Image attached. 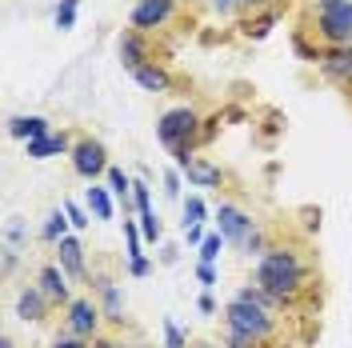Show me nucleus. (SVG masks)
Segmentation results:
<instances>
[{
  "mask_svg": "<svg viewBox=\"0 0 352 348\" xmlns=\"http://www.w3.org/2000/svg\"><path fill=\"white\" fill-rule=\"evenodd\" d=\"M256 288L272 292L276 301H292L305 288V261L292 248H268L256 261Z\"/></svg>",
  "mask_w": 352,
  "mask_h": 348,
  "instance_id": "nucleus-1",
  "label": "nucleus"
},
{
  "mask_svg": "<svg viewBox=\"0 0 352 348\" xmlns=\"http://www.w3.org/2000/svg\"><path fill=\"white\" fill-rule=\"evenodd\" d=\"M200 129V116L188 105H180V109H168L160 120H156V140L176 156V168H188L197 156H192V136Z\"/></svg>",
  "mask_w": 352,
  "mask_h": 348,
  "instance_id": "nucleus-2",
  "label": "nucleus"
},
{
  "mask_svg": "<svg viewBox=\"0 0 352 348\" xmlns=\"http://www.w3.org/2000/svg\"><path fill=\"white\" fill-rule=\"evenodd\" d=\"M224 328H236L244 336H252L256 345H264L268 336H272V312L256 301H244V296H232L228 308H224Z\"/></svg>",
  "mask_w": 352,
  "mask_h": 348,
  "instance_id": "nucleus-3",
  "label": "nucleus"
},
{
  "mask_svg": "<svg viewBox=\"0 0 352 348\" xmlns=\"http://www.w3.org/2000/svg\"><path fill=\"white\" fill-rule=\"evenodd\" d=\"M316 36L329 44V48L352 44V0L329 4V8H316Z\"/></svg>",
  "mask_w": 352,
  "mask_h": 348,
  "instance_id": "nucleus-4",
  "label": "nucleus"
},
{
  "mask_svg": "<svg viewBox=\"0 0 352 348\" xmlns=\"http://www.w3.org/2000/svg\"><path fill=\"white\" fill-rule=\"evenodd\" d=\"M176 12V0H136L129 12L132 32H153V28H164Z\"/></svg>",
  "mask_w": 352,
  "mask_h": 348,
  "instance_id": "nucleus-5",
  "label": "nucleus"
},
{
  "mask_svg": "<svg viewBox=\"0 0 352 348\" xmlns=\"http://www.w3.org/2000/svg\"><path fill=\"white\" fill-rule=\"evenodd\" d=\"M217 232L228 244H244V240L256 232V220L248 217L244 208H236V204H220L217 208Z\"/></svg>",
  "mask_w": 352,
  "mask_h": 348,
  "instance_id": "nucleus-6",
  "label": "nucleus"
},
{
  "mask_svg": "<svg viewBox=\"0 0 352 348\" xmlns=\"http://www.w3.org/2000/svg\"><path fill=\"white\" fill-rule=\"evenodd\" d=\"M72 173L85 176V180H96L100 173H109V153L100 140H80L72 144Z\"/></svg>",
  "mask_w": 352,
  "mask_h": 348,
  "instance_id": "nucleus-7",
  "label": "nucleus"
},
{
  "mask_svg": "<svg viewBox=\"0 0 352 348\" xmlns=\"http://www.w3.org/2000/svg\"><path fill=\"white\" fill-rule=\"evenodd\" d=\"M65 325H68V336H92L96 332V325H100V308H96V301H88V296H80V301H72L68 305V316H65Z\"/></svg>",
  "mask_w": 352,
  "mask_h": 348,
  "instance_id": "nucleus-8",
  "label": "nucleus"
},
{
  "mask_svg": "<svg viewBox=\"0 0 352 348\" xmlns=\"http://www.w3.org/2000/svg\"><path fill=\"white\" fill-rule=\"evenodd\" d=\"M316 61H320V72L329 76L332 85H352V44H336V48H324Z\"/></svg>",
  "mask_w": 352,
  "mask_h": 348,
  "instance_id": "nucleus-9",
  "label": "nucleus"
},
{
  "mask_svg": "<svg viewBox=\"0 0 352 348\" xmlns=\"http://www.w3.org/2000/svg\"><path fill=\"white\" fill-rule=\"evenodd\" d=\"M36 284H41V292L52 305H72V296H68V272H60L56 264H44Z\"/></svg>",
  "mask_w": 352,
  "mask_h": 348,
  "instance_id": "nucleus-10",
  "label": "nucleus"
},
{
  "mask_svg": "<svg viewBox=\"0 0 352 348\" xmlns=\"http://www.w3.org/2000/svg\"><path fill=\"white\" fill-rule=\"evenodd\" d=\"M8 136L16 140H41V136H52V124L44 116H8Z\"/></svg>",
  "mask_w": 352,
  "mask_h": 348,
  "instance_id": "nucleus-11",
  "label": "nucleus"
},
{
  "mask_svg": "<svg viewBox=\"0 0 352 348\" xmlns=\"http://www.w3.org/2000/svg\"><path fill=\"white\" fill-rule=\"evenodd\" d=\"M24 153H28V160H48V156L72 153V144H68L65 132H52V136H41V140H28V144H24Z\"/></svg>",
  "mask_w": 352,
  "mask_h": 348,
  "instance_id": "nucleus-12",
  "label": "nucleus"
},
{
  "mask_svg": "<svg viewBox=\"0 0 352 348\" xmlns=\"http://www.w3.org/2000/svg\"><path fill=\"white\" fill-rule=\"evenodd\" d=\"M120 65L129 68V72H136L140 65H148V48L140 41V32H124L120 36Z\"/></svg>",
  "mask_w": 352,
  "mask_h": 348,
  "instance_id": "nucleus-13",
  "label": "nucleus"
},
{
  "mask_svg": "<svg viewBox=\"0 0 352 348\" xmlns=\"http://www.w3.org/2000/svg\"><path fill=\"white\" fill-rule=\"evenodd\" d=\"M56 248H60V264H65L68 276H85V244L76 237H65Z\"/></svg>",
  "mask_w": 352,
  "mask_h": 348,
  "instance_id": "nucleus-14",
  "label": "nucleus"
},
{
  "mask_svg": "<svg viewBox=\"0 0 352 348\" xmlns=\"http://www.w3.org/2000/svg\"><path fill=\"white\" fill-rule=\"evenodd\" d=\"M44 305H48V296L41 288H24L16 296V316L21 320H44Z\"/></svg>",
  "mask_w": 352,
  "mask_h": 348,
  "instance_id": "nucleus-15",
  "label": "nucleus"
},
{
  "mask_svg": "<svg viewBox=\"0 0 352 348\" xmlns=\"http://www.w3.org/2000/svg\"><path fill=\"white\" fill-rule=\"evenodd\" d=\"M96 292H100V296H104V308H109V320H116V325H120V320H124V308H120V288H116V284L109 281V276H96Z\"/></svg>",
  "mask_w": 352,
  "mask_h": 348,
  "instance_id": "nucleus-16",
  "label": "nucleus"
},
{
  "mask_svg": "<svg viewBox=\"0 0 352 348\" xmlns=\"http://www.w3.org/2000/svg\"><path fill=\"white\" fill-rule=\"evenodd\" d=\"M132 80H136L140 88H148V92H164V88H168V72L156 68V65H140L136 72H132Z\"/></svg>",
  "mask_w": 352,
  "mask_h": 348,
  "instance_id": "nucleus-17",
  "label": "nucleus"
},
{
  "mask_svg": "<svg viewBox=\"0 0 352 348\" xmlns=\"http://www.w3.org/2000/svg\"><path fill=\"white\" fill-rule=\"evenodd\" d=\"M85 204H88V213L96 220H112V196H109V188H100V184H92L85 193Z\"/></svg>",
  "mask_w": 352,
  "mask_h": 348,
  "instance_id": "nucleus-18",
  "label": "nucleus"
},
{
  "mask_svg": "<svg viewBox=\"0 0 352 348\" xmlns=\"http://www.w3.org/2000/svg\"><path fill=\"white\" fill-rule=\"evenodd\" d=\"M180 173L188 176L197 188H217V184H220V168L204 164V160H192V164H188V168H180Z\"/></svg>",
  "mask_w": 352,
  "mask_h": 348,
  "instance_id": "nucleus-19",
  "label": "nucleus"
},
{
  "mask_svg": "<svg viewBox=\"0 0 352 348\" xmlns=\"http://www.w3.org/2000/svg\"><path fill=\"white\" fill-rule=\"evenodd\" d=\"M68 224H72V220H68V213H65V208H56L52 217L44 220L41 237H44V240H52V244H60V240L68 237Z\"/></svg>",
  "mask_w": 352,
  "mask_h": 348,
  "instance_id": "nucleus-20",
  "label": "nucleus"
},
{
  "mask_svg": "<svg viewBox=\"0 0 352 348\" xmlns=\"http://www.w3.org/2000/svg\"><path fill=\"white\" fill-rule=\"evenodd\" d=\"M228 240L220 237V232H208L204 237V244H200V264H217V257H220V248H224Z\"/></svg>",
  "mask_w": 352,
  "mask_h": 348,
  "instance_id": "nucleus-21",
  "label": "nucleus"
},
{
  "mask_svg": "<svg viewBox=\"0 0 352 348\" xmlns=\"http://www.w3.org/2000/svg\"><path fill=\"white\" fill-rule=\"evenodd\" d=\"M204 213H208V208H204V200H200V196H188V200H184V228L204 224Z\"/></svg>",
  "mask_w": 352,
  "mask_h": 348,
  "instance_id": "nucleus-22",
  "label": "nucleus"
},
{
  "mask_svg": "<svg viewBox=\"0 0 352 348\" xmlns=\"http://www.w3.org/2000/svg\"><path fill=\"white\" fill-rule=\"evenodd\" d=\"M104 176H109V193H116L124 204H129V193H132V180H129V176L120 173V168H109Z\"/></svg>",
  "mask_w": 352,
  "mask_h": 348,
  "instance_id": "nucleus-23",
  "label": "nucleus"
},
{
  "mask_svg": "<svg viewBox=\"0 0 352 348\" xmlns=\"http://www.w3.org/2000/svg\"><path fill=\"white\" fill-rule=\"evenodd\" d=\"M140 232H144V240H160V217H156L153 208H144V213H140Z\"/></svg>",
  "mask_w": 352,
  "mask_h": 348,
  "instance_id": "nucleus-24",
  "label": "nucleus"
},
{
  "mask_svg": "<svg viewBox=\"0 0 352 348\" xmlns=\"http://www.w3.org/2000/svg\"><path fill=\"white\" fill-rule=\"evenodd\" d=\"M60 208H65L68 213V220H72V228H88V224H92V213H88V208H80V204H76V200H65V204H60Z\"/></svg>",
  "mask_w": 352,
  "mask_h": 348,
  "instance_id": "nucleus-25",
  "label": "nucleus"
},
{
  "mask_svg": "<svg viewBox=\"0 0 352 348\" xmlns=\"http://www.w3.org/2000/svg\"><path fill=\"white\" fill-rule=\"evenodd\" d=\"M76 24V0H60V8H56V28L68 32Z\"/></svg>",
  "mask_w": 352,
  "mask_h": 348,
  "instance_id": "nucleus-26",
  "label": "nucleus"
},
{
  "mask_svg": "<svg viewBox=\"0 0 352 348\" xmlns=\"http://www.w3.org/2000/svg\"><path fill=\"white\" fill-rule=\"evenodd\" d=\"M140 237H144V232H140V228H136L132 220H124V240H129V261H140V257H144V252H140Z\"/></svg>",
  "mask_w": 352,
  "mask_h": 348,
  "instance_id": "nucleus-27",
  "label": "nucleus"
},
{
  "mask_svg": "<svg viewBox=\"0 0 352 348\" xmlns=\"http://www.w3.org/2000/svg\"><path fill=\"white\" fill-rule=\"evenodd\" d=\"M132 204H136V213L153 208V188H148L144 180H136V184H132Z\"/></svg>",
  "mask_w": 352,
  "mask_h": 348,
  "instance_id": "nucleus-28",
  "label": "nucleus"
},
{
  "mask_svg": "<svg viewBox=\"0 0 352 348\" xmlns=\"http://www.w3.org/2000/svg\"><path fill=\"white\" fill-rule=\"evenodd\" d=\"M224 348H256V340L236 332V328H224Z\"/></svg>",
  "mask_w": 352,
  "mask_h": 348,
  "instance_id": "nucleus-29",
  "label": "nucleus"
},
{
  "mask_svg": "<svg viewBox=\"0 0 352 348\" xmlns=\"http://www.w3.org/2000/svg\"><path fill=\"white\" fill-rule=\"evenodd\" d=\"M164 345L168 348H184V332L176 328V320H164Z\"/></svg>",
  "mask_w": 352,
  "mask_h": 348,
  "instance_id": "nucleus-30",
  "label": "nucleus"
},
{
  "mask_svg": "<svg viewBox=\"0 0 352 348\" xmlns=\"http://www.w3.org/2000/svg\"><path fill=\"white\" fill-rule=\"evenodd\" d=\"M197 281L204 284V292H208V288L217 284V268H212V264H197Z\"/></svg>",
  "mask_w": 352,
  "mask_h": 348,
  "instance_id": "nucleus-31",
  "label": "nucleus"
},
{
  "mask_svg": "<svg viewBox=\"0 0 352 348\" xmlns=\"http://www.w3.org/2000/svg\"><path fill=\"white\" fill-rule=\"evenodd\" d=\"M164 196H168V200H176V196H180V173H164Z\"/></svg>",
  "mask_w": 352,
  "mask_h": 348,
  "instance_id": "nucleus-32",
  "label": "nucleus"
},
{
  "mask_svg": "<svg viewBox=\"0 0 352 348\" xmlns=\"http://www.w3.org/2000/svg\"><path fill=\"white\" fill-rule=\"evenodd\" d=\"M184 237H188V244H204V237H208V232H204V224H197V228H184Z\"/></svg>",
  "mask_w": 352,
  "mask_h": 348,
  "instance_id": "nucleus-33",
  "label": "nucleus"
},
{
  "mask_svg": "<svg viewBox=\"0 0 352 348\" xmlns=\"http://www.w3.org/2000/svg\"><path fill=\"white\" fill-rule=\"evenodd\" d=\"M52 348H88L80 336H60V340H52Z\"/></svg>",
  "mask_w": 352,
  "mask_h": 348,
  "instance_id": "nucleus-34",
  "label": "nucleus"
},
{
  "mask_svg": "<svg viewBox=\"0 0 352 348\" xmlns=\"http://www.w3.org/2000/svg\"><path fill=\"white\" fill-rule=\"evenodd\" d=\"M148 268H153V264L144 261V257H140V261H129V272H132V276H148Z\"/></svg>",
  "mask_w": 352,
  "mask_h": 348,
  "instance_id": "nucleus-35",
  "label": "nucleus"
},
{
  "mask_svg": "<svg viewBox=\"0 0 352 348\" xmlns=\"http://www.w3.org/2000/svg\"><path fill=\"white\" fill-rule=\"evenodd\" d=\"M197 308H200V312H217V301H212V292H200Z\"/></svg>",
  "mask_w": 352,
  "mask_h": 348,
  "instance_id": "nucleus-36",
  "label": "nucleus"
},
{
  "mask_svg": "<svg viewBox=\"0 0 352 348\" xmlns=\"http://www.w3.org/2000/svg\"><path fill=\"white\" fill-rule=\"evenodd\" d=\"M212 4H217L220 12H232V8H236V0H212Z\"/></svg>",
  "mask_w": 352,
  "mask_h": 348,
  "instance_id": "nucleus-37",
  "label": "nucleus"
},
{
  "mask_svg": "<svg viewBox=\"0 0 352 348\" xmlns=\"http://www.w3.org/2000/svg\"><path fill=\"white\" fill-rule=\"evenodd\" d=\"M92 348H129V345H120V340H96Z\"/></svg>",
  "mask_w": 352,
  "mask_h": 348,
  "instance_id": "nucleus-38",
  "label": "nucleus"
},
{
  "mask_svg": "<svg viewBox=\"0 0 352 348\" xmlns=\"http://www.w3.org/2000/svg\"><path fill=\"white\" fill-rule=\"evenodd\" d=\"M329 4H344V0H316V8H329Z\"/></svg>",
  "mask_w": 352,
  "mask_h": 348,
  "instance_id": "nucleus-39",
  "label": "nucleus"
},
{
  "mask_svg": "<svg viewBox=\"0 0 352 348\" xmlns=\"http://www.w3.org/2000/svg\"><path fill=\"white\" fill-rule=\"evenodd\" d=\"M0 348H12V336H0Z\"/></svg>",
  "mask_w": 352,
  "mask_h": 348,
  "instance_id": "nucleus-40",
  "label": "nucleus"
},
{
  "mask_svg": "<svg viewBox=\"0 0 352 348\" xmlns=\"http://www.w3.org/2000/svg\"><path fill=\"white\" fill-rule=\"evenodd\" d=\"M192 348H224V345H208V340H200V345H192Z\"/></svg>",
  "mask_w": 352,
  "mask_h": 348,
  "instance_id": "nucleus-41",
  "label": "nucleus"
},
{
  "mask_svg": "<svg viewBox=\"0 0 352 348\" xmlns=\"http://www.w3.org/2000/svg\"><path fill=\"white\" fill-rule=\"evenodd\" d=\"M244 4H264V0H244Z\"/></svg>",
  "mask_w": 352,
  "mask_h": 348,
  "instance_id": "nucleus-42",
  "label": "nucleus"
}]
</instances>
